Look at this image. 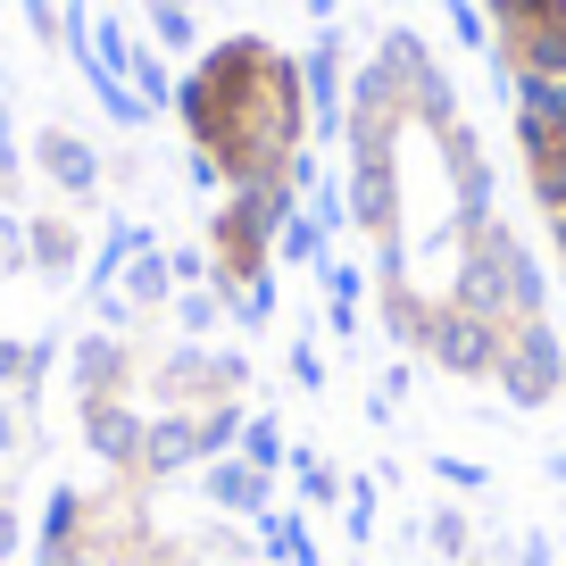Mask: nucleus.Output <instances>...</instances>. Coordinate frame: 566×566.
Wrapping results in <instances>:
<instances>
[{
    "instance_id": "c85d7f7f",
    "label": "nucleus",
    "mask_w": 566,
    "mask_h": 566,
    "mask_svg": "<svg viewBox=\"0 0 566 566\" xmlns=\"http://www.w3.org/2000/svg\"><path fill=\"white\" fill-rule=\"evenodd\" d=\"M283 375H292V391H308V400L325 391V350H317V334H301L292 350H283Z\"/></svg>"
},
{
    "instance_id": "4be33fe9",
    "label": "nucleus",
    "mask_w": 566,
    "mask_h": 566,
    "mask_svg": "<svg viewBox=\"0 0 566 566\" xmlns=\"http://www.w3.org/2000/svg\"><path fill=\"white\" fill-rule=\"evenodd\" d=\"M242 459L266 467V475H283V467H292V433H283V417L250 408V424H242Z\"/></svg>"
},
{
    "instance_id": "b1692460",
    "label": "nucleus",
    "mask_w": 566,
    "mask_h": 566,
    "mask_svg": "<svg viewBox=\"0 0 566 566\" xmlns=\"http://www.w3.org/2000/svg\"><path fill=\"white\" fill-rule=\"evenodd\" d=\"M176 325H184V342H209L217 325H226V301H217V283H184V292H176Z\"/></svg>"
},
{
    "instance_id": "5701e85b",
    "label": "nucleus",
    "mask_w": 566,
    "mask_h": 566,
    "mask_svg": "<svg viewBox=\"0 0 566 566\" xmlns=\"http://www.w3.org/2000/svg\"><path fill=\"white\" fill-rule=\"evenodd\" d=\"M525 192L542 217H566V142H549L542 159H525Z\"/></svg>"
},
{
    "instance_id": "c9c22d12",
    "label": "nucleus",
    "mask_w": 566,
    "mask_h": 566,
    "mask_svg": "<svg viewBox=\"0 0 566 566\" xmlns=\"http://www.w3.org/2000/svg\"><path fill=\"white\" fill-rule=\"evenodd\" d=\"M542 475H549V483L566 492V450H549V459H542Z\"/></svg>"
},
{
    "instance_id": "39448f33",
    "label": "nucleus",
    "mask_w": 566,
    "mask_h": 566,
    "mask_svg": "<svg viewBox=\"0 0 566 566\" xmlns=\"http://www.w3.org/2000/svg\"><path fill=\"white\" fill-rule=\"evenodd\" d=\"M167 408H209V400H242L250 391V358L242 350H209V342H176L150 375Z\"/></svg>"
},
{
    "instance_id": "bb28decb",
    "label": "nucleus",
    "mask_w": 566,
    "mask_h": 566,
    "mask_svg": "<svg viewBox=\"0 0 566 566\" xmlns=\"http://www.w3.org/2000/svg\"><path fill=\"white\" fill-rule=\"evenodd\" d=\"M317 283H325V301H334V308H358V301H367V283H375V266H358V259H325V266H317Z\"/></svg>"
},
{
    "instance_id": "423d86ee",
    "label": "nucleus",
    "mask_w": 566,
    "mask_h": 566,
    "mask_svg": "<svg viewBox=\"0 0 566 566\" xmlns=\"http://www.w3.org/2000/svg\"><path fill=\"white\" fill-rule=\"evenodd\" d=\"M442 167H450V233H442V250L450 242H467L475 226H492V192H500V176H492V159H483V142H475V125H442Z\"/></svg>"
},
{
    "instance_id": "f8f14e48",
    "label": "nucleus",
    "mask_w": 566,
    "mask_h": 566,
    "mask_svg": "<svg viewBox=\"0 0 566 566\" xmlns=\"http://www.w3.org/2000/svg\"><path fill=\"white\" fill-rule=\"evenodd\" d=\"M492 59H500V67H516V75H549V84H566V18L492 42Z\"/></svg>"
},
{
    "instance_id": "a878e982",
    "label": "nucleus",
    "mask_w": 566,
    "mask_h": 566,
    "mask_svg": "<svg viewBox=\"0 0 566 566\" xmlns=\"http://www.w3.org/2000/svg\"><path fill=\"white\" fill-rule=\"evenodd\" d=\"M424 475L442 483V492H492V467H483V459H459V450H433V459H424Z\"/></svg>"
},
{
    "instance_id": "58836bf2",
    "label": "nucleus",
    "mask_w": 566,
    "mask_h": 566,
    "mask_svg": "<svg viewBox=\"0 0 566 566\" xmlns=\"http://www.w3.org/2000/svg\"><path fill=\"white\" fill-rule=\"evenodd\" d=\"M308 18H317V25H334V18H342V0H308Z\"/></svg>"
},
{
    "instance_id": "1a4fd4ad",
    "label": "nucleus",
    "mask_w": 566,
    "mask_h": 566,
    "mask_svg": "<svg viewBox=\"0 0 566 566\" xmlns=\"http://www.w3.org/2000/svg\"><path fill=\"white\" fill-rule=\"evenodd\" d=\"M34 167H42V176H51L67 200H92V192H101V150H92L84 134H67V125L34 134Z\"/></svg>"
},
{
    "instance_id": "6e6552de",
    "label": "nucleus",
    "mask_w": 566,
    "mask_h": 566,
    "mask_svg": "<svg viewBox=\"0 0 566 566\" xmlns=\"http://www.w3.org/2000/svg\"><path fill=\"white\" fill-rule=\"evenodd\" d=\"M142 433H150V417L125 400H84V442L101 467H117V475H142Z\"/></svg>"
},
{
    "instance_id": "4468645a",
    "label": "nucleus",
    "mask_w": 566,
    "mask_h": 566,
    "mask_svg": "<svg viewBox=\"0 0 566 566\" xmlns=\"http://www.w3.org/2000/svg\"><path fill=\"white\" fill-rule=\"evenodd\" d=\"M283 475H292V500H301V509H342V492H350V475L308 442H292V467H283Z\"/></svg>"
},
{
    "instance_id": "aec40b11",
    "label": "nucleus",
    "mask_w": 566,
    "mask_h": 566,
    "mask_svg": "<svg viewBox=\"0 0 566 566\" xmlns=\"http://www.w3.org/2000/svg\"><path fill=\"white\" fill-rule=\"evenodd\" d=\"M424 549H433L442 566H467L475 558V516H467L459 500H442V509L424 516Z\"/></svg>"
},
{
    "instance_id": "37998d69",
    "label": "nucleus",
    "mask_w": 566,
    "mask_h": 566,
    "mask_svg": "<svg viewBox=\"0 0 566 566\" xmlns=\"http://www.w3.org/2000/svg\"><path fill=\"white\" fill-rule=\"evenodd\" d=\"M558 549H566V542H558Z\"/></svg>"
},
{
    "instance_id": "c756f323",
    "label": "nucleus",
    "mask_w": 566,
    "mask_h": 566,
    "mask_svg": "<svg viewBox=\"0 0 566 566\" xmlns=\"http://www.w3.org/2000/svg\"><path fill=\"white\" fill-rule=\"evenodd\" d=\"M150 34H159V51L176 59V51L200 42V18H192V9H150Z\"/></svg>"
},
{
    "instance_id": "f3484780",
    "label": "nucleus",
    "mask_w": 566,
    "mask_h": 566,
    "mask_svg": "<svg viewBox=\"0 0 566 566\" xmlns=\"http://www.w3.org/2000/svg\"><path fill=\"white\" fill-rule=\"evenodd\" d=\"M125 84L142 92V108H150V117H167V108H176V67H167L159 42H134V51H125Z\"/></svg>"
},
{
    "instance_id": "6ab92c4d",
    "label": "nucleus",
    "mask_w": 566,
    "mask_h": 566,
    "mask_svg": "<svg viewBox=\"0 0 566 566\" xmlns=\"http://www.w3.org/2000/svg\"><path fill=\"white\" fill-rule=\"evenodd\" d=\"M275 259H283V266H308V275H317V266L334 259V233H325L308 209H292V217H283V233H275Z\"/></svg>"
},
{
    "instance_id": "72a5a7b5",
    "label": "nucleus",
    "mask_w": 566,
    "mask_h": 566,
    "mask_svg": "<svg viewBox=\"0 0 566 566\" xmlns=\"http://www.w3.org/2000/svg\"><path fill=\"white\" fill-rule=\"evenodd\" d=\"M9 384H25V342L0 334V391H9Z\"/></svg>"
},
{
    "instance_id": "f257e3e1",
    "label": "nucleus",
    "mask_w": 566,
    "mask_h": 566,
    "mask_svg": "<svg viewBox=\"0 0 566 566\" xmlns=\"http://www.w3.org/2000/svg\"><path fill=\"white\" fill-rule=\"evenodd\" d=\"M176 117H184V142L226 167V192L250 176H283V159L308 142L301 59H283L259 34H226L176 84Z\"/></svg>"
},
{
    "instance_id": "7c9ffc66",
    "label": "nucleus",
    "mask_w": 566,
    "mask_h": 566,
    "mask_svg": "<svg viewBox=\"0 0 566 566\" xmlns=\"http://www.w3.org/2000/svg\"><path fill=\"white\" fill-rule=\"evenodd\" d=\"M25 266H34V242H25L18 217H0V275H25Z\"/></svg>"
},
{
    "instance_id": "cd10ccee",
    "label": "nucleus",
    "mask_w": 566,
    "mask_h": 566,
    "mask_svg": "<svg viewBox=\"0 0 566 566\" xmlns=\"http://www.w3.org/2000/svg\"><path fill=\"white\" fill-rule=\"evenodd\" d=\"M342 533H350L358 549L375 542V475H350V492H342Z\"/></svg>"
},
{
    "instance_id": "20e7f679",
    "label": "nucleus",
    "mask_w": 566,
    "mask_h": 566,
    "mask_svg": "<svg viewBox=\"0 0 566 566\" xmlns=\"http://www.w3.org/2000/svg\"><path fill=\"white\" fill-rule=\"evenodd\" d=\"M500 350H509V325L475 317V308H450V301L433 308V325H424V342H417V358H424V367H442L450 384H492Z\"/></svg>"
},
{
    "instance_id": "393cba45",
    "label": "nucleus",
    "mask_w": 566,
    "mask_h": 566,
    "mask_svg": "<svg viewBox=\"0 0 566 566\" xmlns=\"http://www.w3.org/2000/svg\"><path fill=\"white\" fill-rule=\"evenodd\" d=\"M483 18H492V42H509V34H525V25L566 18V0H483Z\"/></svg>"
},
{
    "instance_id": "ea45409f",
    "label": "nucleus",
    "mask_w": 566,
    "mask_h": 566,
    "mask_svg": "<svg viewBox=\"0 0 566 566\" xmlns=\"http://www.w3.org/2000/svg\"><path fill=\"white\" fill-rule=\"evenodd\" d=\"M549 242H558V259H566V217H549Z\"/></svg>"
},
{
    "instance_id": "7ed1b4c3",
    "label": "nucleus",
    "mask_w": 566,
    "mask_h": 566,
    "mask_svg": "<svg viewBox=\"0 0 566 566\" xmlns=\"http://www.w3.org/2000/svg\"><path fill=\"white\" fill-rule=\"evenodd\" d=\"M500 391H509V408L525 417V408H558L566 400V342L549 317H525L509 325V350H500Z\"/></svg>"
},
{
    "instance_id": "79ce46f5",
    "label": "nucleus",
    "mask_w": 566,
    "mask_h": 566,
    "mask_svg": "<svg viewBox=\"0 0 566 566\" xmlns=\"http://www.w3.org/2000/svg\"><path fill=\"white\" fill-rule=\"evenodd\" d=\"M558 408H566V400H558Z\"/></svg>"
},
{
    "instance_id": "2f4dec72",
    "label": "nucleus",
    "mask_w": 566,
    "mask_h": 566,
    "mask_svg": "<svg viewBox=\"0 0 566 566\" xmlns=\"http://www.w3.org/2000/svg\"><path fill=\"white\" fill-rule=\"evenodd\" d=\"M509 566H558V542H549V533H516Z\"/></svg>"
},
{
    "instance_id": "f704fd0d",
    "label": "nucleus",
    "mask_w": 566,
    "mask_h": 566,
    "mask_svg": "<svg viewBox=\"0 0 566 566\" xmlns=\"http://www.w3.org/2000/svg\"><path fill=\"white\" fill-rule=\"evenodd\" d=\"M358 325H367L358 308H334V301H325V334H334V342H358Z\"/></svg>"
},
{
    "instance_id": "412c9836",
    "label": "nucleus",
    "mask_w": 566,
    "mask_h": 566,
    "mask_svg": "<svg viewBox=\"0 0 566 566\" xmlns=\"http://www.w3.org/2000/svg\"><path fill=\"white\" fill-rule=\"evenodd\" d=\"M25 242H34V266H42L51 283L75 275V226H67V217H34V226H25Z\"/></svg>"
},
{
    "instance_id": "2eb2a0df",
    "label": "nucleus",
    "mask_w": 566,
    "mask_h": 566,
    "mask_svg": "<svg viewBox=\"0 0 566 566\" xmlns=\"http://www.w3.org/2000/svg\"><path fill=\"white\" fill-rule=\"evenodd\" d=\"M75 558H84V492L59 483L42 509V566H75Z\"/></svg>"
},
{
    "instance_id": "a211bd4d",
    "label": "nucleus",
    "mask_w": 566,
    "mask_h": 566,
    "mask_svg": "<svg viewBox=\"0 0 566 566\" xmlns=\"http://www.w3.org/2000/svg\"><path fill=\"white\" fill-rule=\"evenodd\" d=\"M242 424H250V408H242V400H209V408H192L200 467H209V459H233V450H242Z\"/></svg>"
},
{
    "instance_id": "dca6fc26",
    "label": "nucleus",
    "mask_w": 566,
    "mask_h": 566,
    "mask_svg": "<svg viewBox=\"0 0 566 566\" xmlns=\"http://www.w3.org/2000/svg\"><path fill=\"white\" fill-rule=\"evenodd\" d=\"M375 301H384V334L400 342V350H417L424 325H433V308H442V301H424L408 275H400V283H375Z\"/></svg>"
},
{
    "instance_id": "9d476101",
    "label": "nucleus",
    "mask_w": 566,
    "mask_h": 566,
    "mask_svg": "<svg viewBox=\"0 0 566 566\" xmlns=\"http://www.w3.org/2000/svg\"><path fill=\"white\" fill-rule=\"evenodd\" d=\"M142 475L167 483V475H200V433H192V408H159L150 433H142Z\"/></svg>"
},
{
    "instance_id": "e433bc0d",
    "label": "nucleus",
    "mask_w": 566,
    "mask_h": 566,
    "mask_svg": "<svg viewBox=\"0 0 566 566\" xmlns=\"http://www.w3.org/2000/svg\"><path fill=\"white\" fill-rule=\"evenodd\" d=\"M9 450H18V417H9V408H0V459H9Z\"/></svg>"
},
{
    "instance_id": "ddd939ff",
    "label": "nucleus",
    "mask_w": 566,
    "mask_h": 566,
    "mask_svg": "<svg viewBox=\"0 0 566 566\" xmlns=\"http://www.w3.org/2000/svg\"><path fill=\"white\" fill-rule=\"evenodd\" d=\"M117 292H125V308H176V259H167L159 242H142L134 259H125V275H117Z\"/></svg>"
},
{
    "instance_id": "4c0bfd02",
    "label": "nucleus",
    "mask_w": 566,
    "mask_h": 566,
    "mask_svg": "<svg viewBox=\"0 0 566 566\" xmlns=\"http://www.w3.org/2000/svg\"><path fill=\"white\" fill-rule=\"evenodd\" d=\"M9 549H18V516L0 509V558H9Z\"/></svg>"
},
{
    "instance_id": "473e14b6",
    "label": "nucleus",
    "mask_w": 566,
    "mask_h": 566,
    "mask_svg": "<svg viewBox=\"0 0 566 566\" xmlns=\"http://www.w3.org/2000/svg\"><path fill=\"white\" fill-rule=\"evenodd\" d=\"M184 176H192L200 192H226V167H217L209 150H184Z\"/></svg>"
},
{
    "instance_id": "0eeeda50",
    "label": "nucleus",
    "mask_w": 566,
    "mask_h": 566,
    "mask_svg": "<svg viewBox=\"0 0 566 566\" xmlns=\"http://www.w3.org/2000/svg\"><path fill=\"white\" fill-rule=\"evenodd\" d=\"M200 500H209L217 516H250V525H259V516L275 509V475H266V467H250L242 450H233V459H209V467H200Z\"/></svg>"
},
{
    "instance_id": "a19ab883",
    "label": "nucleus",
    "mask_w": 566,
    "mask_h": 566,
    "mask_svg": "<svg viewBox=\"0 0 566 566\" xmlns=\"http://www.w3.org/2000/svg\"><path fill=\"white\" fill-rule=\"evenodd\" d=\"M150 9H192V0H150Z\"/></svg>"
},
{
    "instance_id": "f03ea898",
    "label": "nucleus",
    "mask_w": 566,
    "mask_h": 566,
    "mask_svg": "<svg viewBox=\"0 0 566 566\" xmlns=\"http://www.w3.org/2000/svg\"><path fill=\"white\" fill-rule=\"evenodd\" d=\"M450 308H475V317L492 325H525V317H549V275L542 259H533L525 242H516V226H475L467 242H450Z\"/></svg>"
},
{
    "instance_id": "9b49d317",
    "label": "nucleus",
    "mask_w": 566,
    "mask_h": 566,
    "mask_svg": "<svg viewBox=\"0 0 566 566\" xmlns=\"http://www.w3.org/2000/svg\"><path fill=\"white\" fill-rule=\"evenodd\" d=\"M125 384H134V350H125L117 334L75 342V391H84V400H125Z\"/></svg>"
}]
</instances>
